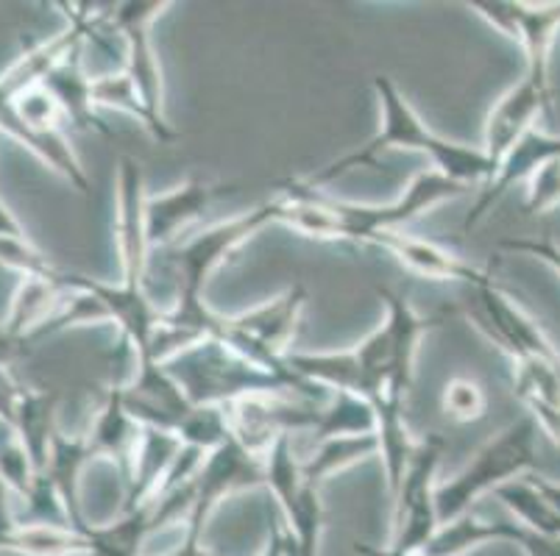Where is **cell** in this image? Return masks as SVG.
Masks as SVG:
<instances>
[{
  "mask_svg": "<svg viewBox=\"0 0 560 556\" xmlns=\"http://www.w3.org/2000/svg\"><path fill=\"white\" fill-rule=\"evenodd\" d=\"M376 295L385 304V320L365 340L346 351H293L288 367L310 385L329 392H354L369 401L376 415L382 471L394 493L416 448L405 421L416 356L421 336L438 323V318L421 315L399 289L376 287Z\"/></svg>",
  "mask_w": 560,
  "mask_h": 556,
  "instance_id": "obj_1",
  "label": "cell"
},
{
  "mask_svg": "<svg viewBox=\"0 0 560 556\" xmlns=\"http://www.w3.org/2000/svg\"><path fill=\"white\" fill-rule=\"evenodd\" d=\"M468 192L466 184L441 176L427 167L407 181L405 190L388 203L343 201L329 192L310 190L299 178L279 187L282 214L279 223L310 239H338V242L374 245L385 232H399L446 201H457Z\"/></svg>",
  "mask_w": 560,
  "mask_h": 556,
  "instance_id": "obj_2",
  "label": "cell"
},
{
  "mask_svg": "<svg viewBox=\"0 0 560 556\" xmlns=\"http://www.w3.org/2000/svg\"><path fill=\"white\" fill-rule=\"evenodd\" d=\"M371 86H374L376 104H380V129L374 131V137L365 145L354 147V151L343 153V156H338L329 165L313 170L310 176L299 178L304 187L327 192V187H332L335 181L346 178L349 173L380 167L382 153L388 151L424 153L432 170H438L441 176L452 178L457 184H466L468 190H471V184L482 187L493 176L491 162H488L480 145H463V142L435 134L421 120L419 111L412 109L407 95L390 75H374Z\"/></svg>",
  "mask_w": 560,
  "mask_h": 556,
  "instance_id": "obj_3",
  "label": "cell"
},
{
  "mask_svg": "<svg viewBox=\"0 0 560 556\" xmlns=\"http://www.w3.org/2000/svg\"><path fill=\"white\" fill-rule=\"evenodd\" d=\"M165 367L192 406L226 410L248 395H290L313 404H327V398L332 395L324 387L304 381L302 376L265 374L218 340H203L201 345L185 351Z\"/></svg>",
  "mask_w": 560,
  "mask_h": 556,
  "instance_id": "obj_4",
  "label": "cell"
},
{
  "mask_svg": "<svg viewBox=\"0 0 560 556\" xmlns=\"http://www.w3.org/2000/svg\"><path fill=\"white\" fill-rule=\"evenodd\" d=\"M538 423L529 415L518 417L493 435L466 465L438 484L435 501L441 523L477 509L486 496H493L499 487L533 473L538 462Z\"/></svg>",
  "mask_w": 560,
  "mask_h": 556,
  "instance_id": "obj_5",
  "label": "cell"
},
{
  "mask_svg": "<svg viewBox=\"0 0 560 556\" xmlns=\"http://www.w3.org/2000/svg\"><path fill=\"white\" fill-rule=\"evenodd\" d=\"M310 293L304 284H290L271 300L252 306L241 315H218L212 340L271 376H296L288 367L299 323L307 309Z\"/></svg>",
  "mask_w": 560,
  "mask_h": 556,
  "instance_id": "obj_6",
  "label": "cell"
},
{
  "mask_svg": "<svg viewBox=\"0 0 560 556\" xmlns=\"http://www.w3.org/2000/svg\"><path fill=\"white\" fill-rule=\"evenodd\" d=\"M444 437L427 435L416 440L407 468L394 487V512H390V537L385 548L390 554H421L441 529L438 514V473L444 462Z\"/></svg>",
  "mask_w": 560,
  "mask_h": 556,
  "instance_id": "obj_7",
  "label": "cell"
},
{
  "mask_svg": "<svg viewBox=\"0 0 560 556\" xmlns=\"http://www.w3.org/2000/svg\"><path fill=\"white\" fill-rule=\"evenodd\" d=\"M171 9L167 0H129V3H115L109 7L112 20L126 37V64L124 73L129 75L131 86L140 95V104L151 120L149 137L160 145L176 140V131L167 122L165 109V81H162V64L154 48V23L160 14Z\"/></svg>",
  "mask_w": 560,
  "mask_h": 556,
  "instance_id": "obj_8",
  "label": "cell"
},
{
  "mask_svg": "<svg viewBox=\"0 0 560 556\" xmlns=\"http://www.w3.org/2000/svg\"><path fill=\"white\" fill-rule=\"evenodd\" d=\"M262 487L277 501L282 527L302 556H318L324 534L320 487L304 476L293 437H282L262 453Z\"/></svg>",
  "mask_w": 560,
  "mask_h": 556,
  "instance_id": "obj_9",
  "label": "cell"
},
{
  "mask_svg": "<svg viewBox=\"0 0 560 556\" xmlns=\"http://www.w3.org/2000/svg\"><path fill=\"white\" fill-rule=\"evenodd\" d=\"M115 248L120 259V284L131 289H149L151 251L145 226V173L135 156H120L115 178Z\"/></svg>",
  "mask_w": 560,
  "mask_h": 556,
  "instance_id": "obj_10",
  "label": "cell"
},
{
  "mask_svg": "<svg viewBox=\"0 0 560 556\" xmlns=\"http://www.w3.org/2000/svg\"><path fill=\"white\" fill-rule=\"evenodd\" d=\"M320 406L290 395H248L226 406V417L234 440L254 457H262L282 437L307 435Z\"/></svg>",
  "mask_w": 560,
  "mask_h": 556,
  "instance_id": "obj_11",
  "label": "cell"
},
{
  "mask_svg": "<svg viewBox=\"0 0 560 556\" xmlns=\"http://www.w3.org/2000/svg\"><path fill=\"white\" fill-rule=\"evenodd\" d=\"M248 487H262V457H254L232 437L221 448L203 457L196 473V501H192L182 532L203 537L207 520L212 518L218 504L237 489Z\"/></svg>",
  "mask_w": 560,
  "mask_h": 556,
  "instance_id": "obj_12",
  "label": "cell"
},
{
  "mask_svg": "<svg viewBox=\"0 0 560 556\" xmlns=\"http://www.w3.org/2000/svg\"><path fill=\"white\" fill-rule=\"evenodd\" d=\"M549 106V75L529 73L524 70L522 79L508 92L493 100L491 111L486 117V129H482V153L488 156L491 167L499 165V159L527 134L536 129L538 117Z\"/></svg>",
  "mask_w": 560,
  "mask_h": 556,
  "instance_id": "obj_13",
  "label": "cell"
},
{
  "mask_svg": "<svg viewBox=\"0 0 560 556\" xmlns=\"http://www.w3.org/2000/svg\"><path fill=\"white\" fill-rule=\"evenodd\" d=\"M482 20L522 45L524 70L549 75V48L560 28V3H513V0H475L468 3Z\"/></svg>",
  "mask_w": 560,
  "mask_h": 556,
  "instance_id": "obj_14",
  "label": "cell"
},
{
  "mask_svg": "<svg viewBox=\"0 0 560 556\" xmlns=\"http://www.w3.org/2000/svg\"><path fill=\"white\" fill-rule=\"evenodd\" d=\"M229 190L232 187H226V184L190 178V181L176 184L160 196H149L145 226H149L151 251L160 253L179 245L185 234H192V226L201 221L203 212Z\"/></svg>",
  "mask_w": 560,
  "mask_h": 556,
  "instance_id": "obj_15",
  "label": "cell"
},
{
  "mask_svg": "<svg viewBox=\"0 0 560 556\" xmlns=\"http://www.w3.org/2000/svg\"><path fill=\"white\" fill-rule=\"evenodd\" d=\"M560 159V137L547 134L536 126V129H529L511 151L499 159V165L493 167V176L488 178L486 184L477 192V201L471 203V212L466 214V221H463V232H471V228L480 226L486 221V214L493 212L502 198L516 187V184H527L533 178V173L538 170L547 162Z\"/></svg>",
  "mask_w": 560,
  "mask_h": 556,
  "instance_id": "obj_16",
  "label": "cell"
},
{
  "mask_svg": "<svg viewBox=\"0 0 560 556\" xmlns=\"http://www.w3.org/2000/svg\"><path fill=\"white\" fill-rule=\"evenodd\" d=\"M374 248H382L385 253L396 259L401 268L410 273L430 279V282H452V284H466L475 287L488 275V270L475 268L457 253L446 251L438 242H430L424 237H412V234L401 232H385L374 239Z\"/></svg>",
  "mask_w": 560,
  "mask_h": 556,
  "instance_id": "obj_17",
  "label": "cell"
},
{
  "mask_svg": "<svg viewBox=\"0 0 560 556\" xmlns=\"http://www.w3.org/2000/svg\"><path fill=\"white\" fill-rule=\"evenodd\" d=\"M84 437L90 442V448H93V457L109 459L126 484V478L131 473V462H135L137 446H140L142 426L126 410L124 390L120 387H106L98 410L90 417V428L84 431Z\"/></svg>",
  "mask_w": 560,
  "mask_h": 556,
  "instance_id": "obj_18",
  "label": "cell"
},
{
  "mask_svg": "<svg viewBox=\"0 0 560 556\" xmlns=\"http://www.w3.org/2000/svg\"><path fill=\"white\" fill-rule=\"evenodd\" d=\"M43 86L54 95L59 109H62L65 126L75 131L109 134V129H106L93 106V73L84 64V39L50 70Z\"/></svg>",
  "mask_w": 560,
  "mask_h": 556,
  "instance_id": "obj_19",
  "label": "cell"
},
{
  "mask_svg": "<svg viewBox=\"0 0 560 556\" xmlns=\"http://www.w3.org/2000/svg\"><path fill=\"white\" fill-rule=\"evenodd\" d=\"M68 289L70 287L65 284V270H59L50 279H43V275L20 279L18 289L12 295V304H9L7 320H3V329L12 336H18V340H23V343H34L39 331L45 329V323L56 315Z\"/></svg>",
  "mask_w": 560,
  "mask_h": 556,
  "instance_id": "obj_20",
  "label": "cell"
},
{
  "mask_svg": "<svg viewBox=\"0 0 560 556\" xmlns=\"http://www.w3.org/2000/svg\"><path fill=\"white\" fill-rule=\"evenodd\" d=\"M376 437V415L365 398L354 395V392L335 390L329 401L318 410L315 426L307 435H296L293 440L299 446H313V442L329 440V437Z\"/></svg>",
  "mask_w": 560,
  "mask_h": 556,
  "instance_id": "obj_21",
  "label": "cell"
},
{
  "mask_svg": "<svg viewBox=\"0 0 560 556\" xmlns=\"http://www.w3.org/2000/svg\"><path fill=\"white\" fill-rule=\"evenodd\" d=\"M296 446L299 457H302L304 476L313 484L329 482L338 473L349 471L351 465H358L369 457H380V442H376L374 435L363 437H329V440L313 442V446Z\"/></svg>",
  "mask_w": 560,
  "mask_h": 556,
  "instance_id": "obj_22",
  "label": "cell"
},
{
  "mask_svg": "<svg viewBox=\"0 0 560 556\" xmlns=\"http://www.w3.org/2000/svg\"><path fill=\"white\" fill-rule=\"evenodd\" d=\"M12 428L23 440V446L32 453L34 465L43 473L48 465L50 442H54L56 431H59V421H56V398L45 390H34L25 387L20 395V404L14 410Z\"/></svg>",
  "mask_w": 560,
  "mask_h": 556,
  "instance_id": "obj_23",
  "label": "cell"
},
{
  "mask_svg": "<svg viewBox=\"0 0 560 556\" xmlns=\"http://www.w3.org/2000/svg\"><path fill=\"white\" fill-rule=\"evenodd\" d=\"M90 527V523H86ZM84 529L56 527V523H20L9 534L3 551L20 556H86L90 537Z\"/></svg>",
  "mask_w": 560,
  "mask_h": 556,
  "instance_id": "obj_24",
  "label": "cell"
},
{
  "mask_svg": "<svg viewBox=\"0 0 560 556\" xmlns=\"http://www.w3.org/2000/svg\"><path fill=\"white\" fill-rule=\"evenodd\" d=\"M493 498L511 512V518L516 520L518 527L544 534V537H560V514L555 512L552 504L544 498V493L533 484L529 476L499 487Z\"/></svg>",
  "mask_w": 560,
  "mask_h": 556,
  "instance_id": "obj_25",
  "label": "cell"
},
{
  "mask_svg": "<svg viewBox=\"0 0 560 556\" xmlns=\"http://www.w3.org/2000/svg\"><path fill=\"white\" fill-rule=\"evenodd\" d=\"M499 543V520L482 518L477 509L441 523L435 537L421 554L427 556H466L482 545Z\"/></svg>",
  "mask_w": 560,
  "mask_h": 556,
  "instance_id": "obj_26",
  "label": "cell"
},
{
  "mask_svg": "<svg viewBox=\"0 0 560 556\" xmlns=\"http://www.w3.org/2000/svg\"><path fill=\"white\" fill-rule=\"evenodd\" d=\"M513 395L524 410H560V367L541 359H513Z\"/></svg>",
  "mask_w": 560,
  "mask_h": 556,
  "instance_id": "obj_27",
  "label": "cell"
},
{
  "mask_svg": "<svg viewBox=\"0 0 560 556\" xmlns=\"http://www.w3.org/2000/svg\"><path fill=\"white\" fill-rule=\"evenodd\" d=\"M441 412L446 415V421L460 423V426L482 421L488 412L486 387L471 376H452L441 392Z\"/></svg>",
  "mask_w": 560,
  "mask_h": 556,
  "instance_id": "obj_28",
  "label": "cell"
},
{
  "mask_svg": "<svg viewBox=\"0 0 560 556\" xmlns=\"http://www.w3.org/2000/svg\"><path fill=\"white\" fill-rule=\"evenodd\" d=\"M93 106L98 109H115L126 111L129 117L140 120V126L145 131L151 129V120L145 115L140 104V95L131 86L129 75L120 70V73H95L93 75Z\"/></svg>",
  "mask_w": 560,
  "mask_h": 556,
  "instance_id": "obj_29",
  "label": "cell"
},
{
  "mask_svg": "<svg viewBox=\"0 0 560 556\" xmlns=\"http://www.w3.org/2000/svg\"><path fill=\"white\" fill-rule=\"evenodd\" d=\"M560 206V159L547 162L527 181L524 209L529 214H549Z\"/></svg>",
  "mask_w": 560,
  "mask_h": 556,
  "instance_id": "obj_30",
  "label": "cell"
},
{
  "mask_svg": "<svg viewBox=\"0 0 560 556\" xmlns=\"http://www.w3.org/2000/svg\"><path fill=\"white\" fill-rule=\"evenodd\" d=\"M502 248L511 253H524V257H533L538 262H544L547 268H552L560 275V245L552 239H538V237H522V239H505Z\"/></svg>",
  "mask_w": 560,
  "mask_h": 556,
  "instance_id": "obj_31",
  "label": "cell"
},
{
  "mask_svg": "<svg viewBox=\"0 0 560 556\" xmlns=\"http://www.w3.org/2000/svg\"><path fill=\"white\" fill-rule=\"evenodd\" d=\"M23 390L25 385H20V381L14 379L12 370L3 367V370H0V423H9V426H12L14 410H18Z\"/></svg>",
  "mask_w": 560,
  "mask_h": 556,
  "instance_id": "obj_32",
  "label": "cell"
},
{
  "mask_svg": "<svg viewBox=\"0 0 560 556\" xmlns=\"http://www.w3.org/2000/svg\"><path fill=\"white\" fill-rule=\"evenodd\" d=\"M527 415L538 423L544 435H549V440L555 446H560V410H549V406H533L527 410Z\"/></svg>",
  "mask_w": 560,
  "mask_h": 556,
  "instance_id": "obj_33",
  "label": "cell"
},
{
  "mask_svg": "<svg viewBox=\"0 0 560 556\" xmlns=\"http://www.w3.org/2000/svg\"><path fill=\"white\" fill-rule=\"evenodd\" d=\"M160 556H215V554H212V551L203 545L201 534L179 532L176 545H173V548H167L165 554H160Z\"/></svg>",
  "mask_w": 560,
  "mask_h": 556,
  "instance_id": "obj_34",
  "label": "cell"
},
{
  "mask_svg": "<svg viewBox=\"0 0 560 556\" xmlns=\"http://www.w3.org/2000/svg\"><path fill=\"white\" fill-rule=\"evenodd\" d=\"M23 348H25L23 340L12 336L3 326H0V370L12 365V362L23 354Z\"/></svg>",
  "mask_w": 560,
  "mask_h": 556,
  "instance_id": "obj_35",
  "label": "cell"
},
{
  "mask_svg": "<svg viewBox=\"0 0 560 556\" xmlns=\"http://www.w3.org/2000/svg\"><path fill=\"white\" fill-rule=\"evenodd\" d=\"M529 478H533V484H536V487L541 489L544 498H547V501L552 504L555 512L560 514V482H552V478H544V476H533V473H529Z\"/></svg>",
  "mask_w": 560,
  "mask_h": 556,
  "instance_id": "obj_36",
  "label": "cell"
},
{
  "mask_svg": "<svg viewBox=\"0 0 560 556\" xmlns=\"http://www.w3.org/2000/svg\"><path fill=\"white\" fill-rule=\"evenodd\" d=\"M354 551H358L360 556H427V554H390L385 545H365V543L354 545Z\"/></svg>",
  "mask_w": 560,
  "mask_h": 556,
  "instance_id": "obj_37",
  "label": "cell"
},
{
  "mask_svg": "<svg viewBox=\"0 0 560 556\" xmlns=\"http://www.w3.org/2000/svg\"><path fill=\"white\" fill-rule=\"evenodd\" d=\"M288 556H302V554H299V551H296V545H293V540H290V548H288Z\"/></svg>",
  "mask_w": 560,
  "mask_h": 556,
  "instance_id": "obj_38",
  "label": "cell"
}]
</instances>
